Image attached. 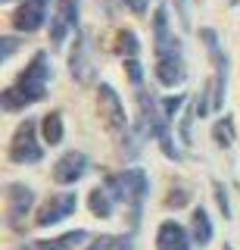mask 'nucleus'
<instances>
[{
    "label": "nucleus",
    "instance_id": "10",
    "mask_svg": "<svg viewBox=\"0 0 240 250\" xmlns=\"http://www.w3.org/2000/svg\"><path fill=\"white\" fill-rule=\"evenodd\" d=\"M84 172H88V156L78 153V150H72V153H63L56 160V166H53V178H56L59 185H72V182H78Z\"/></svg>",
    "mask_w": 240,
    "mask_h": 250
},
{
    "label": "nucleus",
    "instance_id": "1",
    "mask_svg": "<svg viewBox=\"0 0 240 250\" xmlns=\"http://www.w3.org/2000/svg\"><path fill=\"white\" fill-rule=\"evenodd\" d=\"M110 191L115 194V200H122V203H128L131 207V225L137 229V219H141V209H144V197H147V175L141 169H128V172H122V175H112L110 182Z\"/></svg>",
    "mask_w": 240,
    "mask_h": 250
},
{
    "label": "nucleus",
    "instance_id": "26",
    "mask_svg": "<svg viewBox=\"0 0 240 250\" xmlns=\"http://www.w3.org/2000/svg\"><path fill=\"white\" fill-rule=\"evenodd\" d=\"M119 247V238H112V234H100L88 244V250H115Z\"/></svg>",
    "mask_w": 240,
    "mask_h": 250
},
{
    "label": "nucleus",
    "instance_id": "19",
    "mask_svg": "<svg viewBox=\"0 0 240 250\" xmlns=\"http://www.w3.org/2000/svg\"><path fill=\"white\" fill-rule=\"evenodd\" d=\"M212 138H215V144H219V147H231V141H234V122H231V116H224V119L215 122Z\"/></svg>",
    "mask_w": 240,
    "mask_h": 250
},
{
    "label": "nucleus",
    "instance_id": "9",
    "mask_svg": "<svg viewBox=\"0 0 240 250\" xmlns=\"http://www.w3.org/2000/svg\"><path fill=\"white\" fill-rule=\"evenodd\" d=\"M47 19V0H22V6L13 13V25L19 31H37Z\"/></svg>",
    "mask_w": 240,
    "mask_h": 250
},
{
    "label": "nucleus",
    "instance_id": "6",
    "mask_svg": "<svg viewBox=\"0 0 240 250\" xmlns=\"http://www.w3.org/2000/svg\"><path fill=\"white\" fill-rule=\"evenodd\" d=\"M6 200H10V207H6V225L13 231H22V225L28 219V209L35 207V191L13 182V185H6Z\"/></svg>",
    "mask_w": 240,
    "mask_h": 250
},
{
    "label": "nucleus",
    "instance_id": "22",
    "mask_svg": "<svg viewBox=\"0 0 240 250\" xmlns=\"http://www.w3.org/2000/svg\"><path fill=\"white\" fill-rule=\"evenodd\" d=\"M59 3V16H63V19L69 22V25L72 28H78V0H56Z\"/></svg>",
    "mask_w": 240,
    "mask_h": 250
},
{
    "label": "nucleus",
    "instance_id": "29",
    "mask_svg": "<svg viewBox=\"0 0 240 250\" xmlns=\"http://www.w3.org/2000/svg\"><path fill=\"white\" fill-rule=\"evenodd\" d=\"M122 3H128V6H131V13H137V16H144V13H147V0H122Z\"/></svg>",
    "mask_w": 240,
    "mask_h": 250
},
{
    "label": "nucleus",
    "instance_id": "3",
    "mask_svg": "<svg viewBox=\"0 0 240 250\" xmlns=\"http://www.w3.org/2000/svg\"><path fill=\"white\" fill-rule=\"evenodd\" d=\"M47 82H50V66H47V53H35L32 66L25 69V72L19 75L16 88L25 94L28 104H35V100H44L47 97Z\"/></svg>",
    "mask_w": 240,
    "mask_h": 250
},
{
    "label": "nucleus",
    "instance_id": "18",
    "mask_svg": "<svg viewBox=\"0 0 240 250\" xmlns=\"http://www.w3.org/2000/svg\"><path fill=\"white\" fill-rule=\"evenodd\" d=\"M44 141H47L50 147L63 144V116H59V113H47V116H44Z\"/></svg>",
    "mask_w": 240,
    "mask_h": 250
},
{
    "label": "nucleus",
    "instance_id": "5",
    "mask_svg": "<svg viewBox=\"0 0 240 250\" xmlns=\"http://www.w3.org/2000/svg\"><path fill=\"white\" fill-rule=\"evenodd\" d=\"M203 44L209 47V57H212L215 66V82H212V109L224 106V88H228V57L222 53L219 38H215L212 28H203Z\"/></svg>",
    "mask_w": 240,
    "mask_h": 250
},
{
    "label": "nucleus",
    "instance_id": "34",
    "mask_svg": "<svg viewBox=\"0 0 240 250\" xmlns=\"http://www.w3.org/2000/svg\"><path fill=\"white\" fill-rule=\"evenodd\" d=\"M224 250H231V247H224Z\"/></svg>",
    "mask_w": 240,
    "mask_h": 250
},
{
    "label": "nucleus",
    "instance_id": "28",
    "mask_svg": "<svg viewBox=\"0 0 240 250\" xmlns=\"http://www.w3.org/2000/svg\"><path fill=\"white\" fill-rule=\"evenodd\" d=\"M16 47H19V41H16V38H3V41H0V57L6 60L13 50H16Z\"/></svg>",
    "mask_w": 240,
    "mask_h": 250
},
{
    "label": "nucleus",
    "instance_id": "31",
    "mask_svg": "<svg viewBox=\"0 0 240 250\" xmlns=\"http://www.w3.org/2000/svg\"><path fill=\"white\" fill-rule=\"evenodd\" d=\"M175 3H178V10H181V16H184V0H175Z\"/></svg>",
    "mask_w": 240,
    "mask_h": 250
},
{
    "label": "nucleus",
    "instance_id": "24",
    "mask_svg": "<svg viewBox=\"0 0 240 250\" xmlns=\"http://www.w3.org/2000/svg\"><path fill=\"white\" fill-rule=\"evenodd\" d=\"M125 72H128V78H131V84H134V88H141V82H144V72H141V62H137V57L125 60Z\"/></svg>",
    "mask_w": 240,
    "mask_h": 250
},
{
    "label": "nucleus",
    "instance_id": "8",
    "mask_svg": "<svg viewBox=\"0 0 240 250\" xmlns=\"http://www.w3.org/2000/svg\"><path fill=\"white\" fill-rule=\"evenodd\" d=\"M75 203H78V197H75V194H69V191L66 194H50L47 203L37 209V225H41V229H47V225L63 222L66 216L75 213Z\"/></svg>",
    "mask_w": 240,
    "mask_h": 250
},
{
    "label": "nucleus",
    "instance_id": "25",
    "mask_svg": "<svg viewBox=\"0 0 240 250\" xmlns=\"http://www.w3.org/2000/svg\"><path fill=\"white\" fill-rule=\"evenodd\" d=\"M184 100H187L184 94H178V97H166V100H162V109H166V116H168V119H175V116L181 113Z\"/></svg>",
    "mask_w": 240,
    "mask_h": 250
},
{
    "label": "nucleus",
    "instance_id": "7",
    "mask_svg": "<svg viewBox=\"0 0 240 250\" xmlns=\"http://www.w3.org/2000/svg\"><path fill=\"white\" fill-rule=\"evenodd\" d=\"M97 100H100V113H103V119L106 125L115 131V135H122L125 131V106H122V100H119V94L112 91V84H100L97 88Z\"/></svg>",
    "mask_w": 240,
    "mask_h": 250
},
{
    "label": "nucleus",
    "instance_id": "12",
    "mask_svg": "<svg viewBox=\"0 0 240 250\" xmlns=\"http://www.w3.org/2000/svg\"><path fill=\"white\" fill-rule=\"evenodd\" d=\"M184 75H187V69H184L181 53H172V57L156 60V78L166 84V88H175V84H181Z\"/></svg>",
    "mask_w": 240,
    "mask_h": 250
},
{
    "label": "nucleus",
    "instance_id": "16",
    "mask_svg": "<svg viewBox=\"0 0 240 250\" xmlns=\"http://www.w3.org/2000/svg\"><path fill=\"white\" fill-rule=\"evenodd\" d=\"M88 241V231H66L63 238H53V241H37V250H72Z\"/></svg>",
    "mask_w": 240,
    "mask_h": 250
},
{
    "label": "nucleus",
    "instance_id": "20",
    "mask_svg": "<svg viewBox=\"0 0 240 250\" xmlns=\"http://www.w3.org/2000/svg\"><path fill=\"white\" fill-rule=\"evenodd\" d=\"M66 28H72L69 22L63 19V16H53V22H50V41H53V50H59L63 47V41H66Z\"/></svg>",
    "mask_w": 240,
    "mask_h": 250
},
{
    "label": "nucleus",
    "instance_id": "14",
    "mask_svg": "<svg viewBox=\"0 0 240 250\" xmlns=\"http://www.w3.org/2000/svg\"><path fill=\"white\" fill-rule=\"evenodd\" d=\"M69 69H72V78H78V82H94V69H91V62H88V50H84L81 35H78V41H75V47H72Z\"/></svg>",
    "mask_w": 240,
    "mask_h": 250
},
{
    "label": "nucleus",
    "instance_id": "21",
    "mask_svg": "<svg viewBox=\"0 0 240 250\" xmlns=\"http://www.w3.org/2000/svg\"><path fill=\"white\" fill-rule=\"evenodd\" d=\"M115 47H119V53L125 60L137 57V35H134V31H119V44H115Z\"/></svg>",
    "mask_w": 240,
    "mask_h": 250
},
{
    "label": "nucleus",
    "instance_id": "27",
    "mask_svg": "<svg viewBox=\"0 0 240 250\" xmlns=\"http://www.w3.org/2000/svg\"><path fill=\"white\" fill-rule=\"evenodd\" d=\"M215 197H219V207H222L224 219H231V200H228V194H224V188L219 182H215Z\"/></svg>",
    "mask_w": 240,
    "mask_h": 250
},
{
    "label": "nucleus",
    "instance_id": "32",
    "mask_svg": "<svg viewBox=\"0 0 240 250\" xmlns=\"http://www.w3.org/2000/svg\"><path fill=\"white\" fill-rule=\"evenodd\" d=\"M19 250H37V244H28V247H19Z\"/></svg>",
    "mask_w": 240,
    "mask_h": 250
},
{
    "label": "nucleus",
    "instance_id": "13",
    "mask_svg": "<svg viewBox=\"0 0 240 250\" xmlns=\"http://www.w3.org/2000/svg\"><path fill=\"white\" fill-rule=\"evenodd\" d=\"M156 250H187V231L178 222H162L156 231Z\"/></svg>",
    "mask_w": 240,
    "mask_h": 250
},
{
    "label": "nucleus",
    "instance_id": "4",
    "mask_svg": "<svg viewBox=\"0 0 240 250\" xmlns=\"http://www.w3.org/2000/svg\"><path fill=\"white\" fill-rule=\"evenodd\" d=\"M10 160H13V163H37V160H41V144H37L35 119H25L16 131H13Z\"/></svg>",
    "mask_w": 240,
    "mask_h": 250
},
{
    "label": "nucleus",
    "instance_id": "33",
    "mask_svg": "<svg viewBox=\"0 0 240 250\" xmlns=\"http://www.w3.org/2000/svg\"><path fill=\"white\" fill-rule=\"evenodd\" d=\"M231 3H234V6H237V3H240V0H231Z\"/></svg>",
    "mask_w": 240,
    "mask_h": 250
},
{
    "label": "nucleus",
    "instance_id": "23",
    "mask_svg": "<svg viewBox=\"0 0 240 250\" xmlns=\"http://www.w3.org/2000/svg\"><path fill=\"white\" fill-rule=\"evenodd\" d=\"M22 106H28L25 94H22L16 84H13V88H6L3 91V109H22Z\"/></svg>",
    "mask_w": 240,
    "mask_h": 250
},
{
    "label": "nucleus",
    "instance_id": "17",
    "mask_svg": "<svg viewBox=\"0 0 240 250\" xmlns=\"http://www.w3.org/2000/svg\"><path fill=\"white\" fill-rule=\"evenodd\" d=\"M190 225H193V241H197L200 247H206L209 241H212V222H209V216H206V209H203V207L193 209Z\"/></svg>",
    "mask_w": 240,
    "mask_h": 250
},
{
    "label": "nucleus",
    "instance_id": "11",
    "mask_svg": "<svg viewBox=\"0 0 240 250\" xmlns=\"http://www.w3.org/2000/svg\"><path fill=\"white\" fill-rule=\"evenodd\" d=\"M153 35H156V60L181 53V44H178L172 38V31H168V10L166 6H159L156 16H153Z\"/></svg>",
    "mask_w": 240,
    "mask_h": 250
},
{
    "label": "nucleus",
    "instance_id": "2",
    "mask_svg": "<svg viewBox=\"0 0 240 250\" xmlns=\"http://www.w3.org/2000/svg\"><path fill=\"white\" fill-rule=\"evenodd\" d=\"M137 104H141V119H144L147 135H153L159 141L162 153H166L168 160H178V150L172 144V135H168V116H166V109H162V104H156V100L141 88H137Z\"/></svg>",
    "mask_w": 240,
    "mask_h": 250
},
{
    "label": "nucleus",
    "instance_id": "15",
    "mask_svg": "<svg viewBox=\"0 0 240 250\" xmlns=\"http://www.w3.org/2000/svg\"><path fill=\"white\" fill-rule=\"evenodd\" d=\"M112 197L115 194L110 191V185L106 188H94V191H91V213H94L97 219H110L112 216Z\"/></svg>",
    "mask_w": 240,
    "mask_h": 250
},
{
    "label": "nucleus",
    "instance_id": "30",
    "mask_svg": "<svg viewBox=\"0 0 240 250\" xmlns=\"http://www.w3.org/2000/svg\"><path fill=\"white\" fill-rule=\"evenodd\" d=\"M115 250H131V238H119V247Z\"/></svg>",
    "mask_w": 240,
    "mask_h": 250
}]
</instances>
